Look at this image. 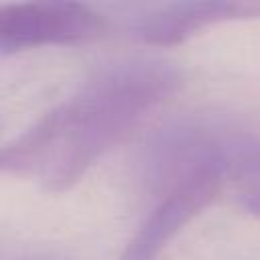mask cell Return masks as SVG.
<instances>
[{"label": "cell", "instance_id": "obj_1", "mask_svg": "<svg viewBox=\"0 0 260 260\" xmlns=\"http://www.w3.org/2000/svg\"><path fill=\"white\" fill-rule=\"evenodd\" d=\"M181 83V69L165 59L102 67L77 93L0 146V175H35L53 193L69 189Z\"/></svg>", "mask_w": 260, "mask_h": 260}, {"label": "cell", "instance_id": "obj_2", "mask_svg": "<svg viewBox=\"0 0 260 260\" xmlns=\"http://www.w3.org/2000/svg\"><path fill=\"white\" fill-rule=\"evenodd\" d=\"M140 169L144 185L158 195L197 175L252 183L260 179V136L219 116L189 114L150 136Z\"/></svg>", "mask_w": 260, "mask_h": 260}, {"label": "cell", "instance_id": "obj_3", "mask_svg": "<svg viewBox=\"0 0 260 260\" xmlns=\"http://www.w3.org/2000/svg\"><path fill=\"white\" fill-rule=\"evenodd\" d=\"M104 16L79 2L0 4V55L45 45H75L100 37Z\"/></svg>", "mask_w": 260, "mask_h": 260}, {"label": "cell", "instance_id": "obj_4", "mask_svg": "<svg viewBox=\"0 0 260 260\" xmlns=\"http://www.w3.org/2000/svg\"><path fill=\"white\" fill-rule=\"evenodd\" d=\"M223 183L215 175H197L160 195L126 244L120 260H156L167 244L217 197Z\"/></svg>", "mask_w": 260, "mask_h": 260}, {"label": "cell", "instance_id": "obj_5", "mask_svg": "<svg viewBox=\"0 0 260 260\" xmlns=\"http://www.w3.org/2000/svg\"><path fill=\"white\" fill-rule=\"evenodd\" d=\"M260 20V2L256 0H191L156 6L134 20V35L146 45H181L203 28L236 22Z\"/></svg>", "mask_w": 260, "mask_h": 260}, {"label": "cell", "instance_id": "obj_6", "mask_svg": "<svg viewBox=\"0 0 260 260\" xmlns=\"http://www.w3.org/2000/svg\"><path fill=\"white\" fill-rule=\"evenodd\" d=\"M238 205L242 211L248 215L260 217V179L248 183L240 193H238Z\"/></svg>", "mask_w": 260, "mask_h": 260}, {"label": "cell", "instance_id": "obj_7", "mask_svg": "<svg viewBox=\"0 0 260 260\" xmlns=\"http://www.w3.org/2000/svg\"><path fill=\"white\" fill-rule=\"evenodd\" d=\"M28 260H61V258H51V256H35V258H28Z\"/></svg>", "mask_w": 260, "mask_h": 260}]
</instances>
